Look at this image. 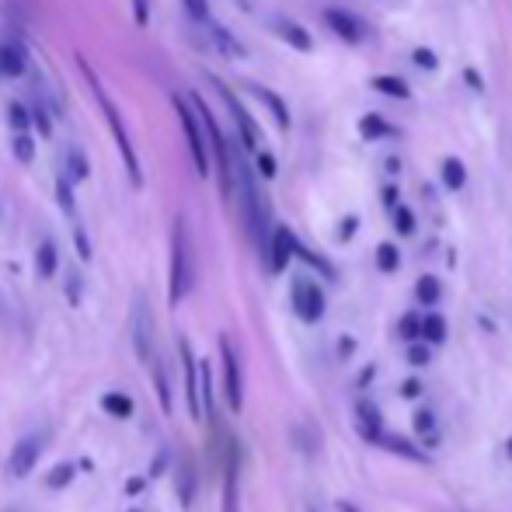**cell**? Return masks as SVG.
<instances>
[{"label": "cell", "mask_w": 512, "mask_h": 512, "mask_svg": "<svg viewBox=\"0 0 512 512\" xmlns=\"http://www.w3.org/2000/svg\"><path fill=\"white\" fill-rule=\"evenodd\" d=\"M81 67H84V74H88V84H91V91H95L98 105H102V112H105L108 126H112V136H115V143H119V154H122V161H126V168H129V178H133V185H143V175H140V161H136L133 140H129V133H126V122H122L119 108H115V102H112V98H108L105 91H102V84H98L95 70H91L88 63H81Z\"/></svg>", "instance_id": "obj_2"}, {"label": "cell", "mask_w": 512, "mask_h": 512, "mask_svg": "<svg viewBox=\"0 0 512 512\" xmlns=\"http://www.w3.org/2000/svg\"><path fill=\"white\" fill-rule=\"evenodd\" d=\"M182 370H185V398H189V411L203 418V391H199V363L192 356L189 342L182 338Z\"/></svg>", "instance_id": "obj_8"}, {"label": "cell", "mask_w": 512, "mask_h": 512, "mask_svg": "<svg viewBox=\"0 0 512 512\" xmlns=\"http://www.w3.org/2000/svg\"><path fill=\"white\" fill-rule=\"evenodd\" d=\"M293 310H297L300 321L314 324L324 317V293L317 283H310V279H293Z\"/></svg>", "instance_id": "obj_6"}, {"label": "cell", "mask_w": 512, "mask_h": 512, "mask_svg": "<svg viewBox=\"0 0 512 512\" xmlns=\"http://www.w3.org/2000/svg\"><path fill=\"white\" fill-rule=\"evenodd\" d=\"M384 203L391 206V209L398 206V192H394V189H387V192H384Z\"/></svg>", "instance_id": "obj_47"}, {"label": "cell", "mask_w": 512, "mask_h": 512, "mask_svg": "<svg viewBox=\"0 0 512 512\" xmlns=\"http://www.w3.org/2000/svg\"><path fill=\"white\" fill-rule=\"evenodd\" d=\"M133 349L143 363H154V314L143 293L133 297Z\"/></svg>", "instance_id": "obj_4"}, {"label": "cell", "mask_w": 512, "mask_h": 512, "mask_svg": "<svg viewBox=\"0 0 512 512\" xmlns=\"http://www.w3.org/2000/svg\"><path fill=\"white\" fill-rule=\"evenodd\" d=\"M56 192H60V206L67 216H74V199H70V178H60V185H56Z\"/></svg>", "instance_id": "obj_36"}, {"label": "cell", "mask_w": 512, "mask_h": 512, "mask_svg": "<svg viewBox=\"0 0 512 512\" xmlns=\"http://www.w3.org/2000/svg\"><path fill=\"white\" fill-rule=\"evenodd\" d=\"M415 432H418V439H429V443H439L436 415H432L429 408H418V411H415Z\"/></svg>", "instance_id": "obj_23"}, {"label": "cell", "mask_w": 512, "mask_h": 512, "mask_svg": "<svg viewBox=\"0 0 512 512\" xmlns=\"http://www.w3.org/2000/svg\"><path fill=\"white\" fill-rule=\"evenodd\" d=\"M168 457H171L168 450H161V453H157V460H154V467H150V474H161L164 467H168Z\"/></svg>", "instance_id": "obj_43"}, {"label": "cell", "mask_w": 512, "mask_h": 512, "mask_svg": "<svg viewBox=\"0 0 512 512\" xmlns=\"http://www.w3.org/2000/svg\"><path fill=\"white\" fill-rule=\"evenodd\" d=\"M154 391H157V398H161V411H171V384L161 363L154 366Z\"/></svg>", "instance_id": "obj_28"}, {"label": "cell", "mask_w": 512, "mask_h": 512, "mask_svg": "<svg viewBox=\"0 0 512 512\" xmlns=\"http://www.w3.org/2000/svg\"><path fill=\"white\" fill-rule=\"evenodd\" d=\"M422 338L429 345H439L446 338V321L439 314H429V317H422Z\"/></svg>", "instance_id": "obj_25"}, {"label": "cell", "mask_w": 512, "mask_h": 512, "mask_svg": "<svg viewBox=\"0 0 512 512\" xmlns=\"http://www.w3.org/2000/svg\"><path fill=\"white\" fill-rule=\"evenodd\" d=\"M415 63H418V67H425V70H436V56H432L429 53V49H418V53H415Z\"/></svg>", "instance_id": "obj_41"}, {"label": "cell", "mask_w": 512, "mask_h": 512, "mask_svg": "<svg viewBox=\"0 0 512 512\" xmlns=\"http://www.w3.org/2000/svg\"><path fill=\"white\" fill-rule=\"evenodd\" d=\"M398 265H401L398 248H394V244H380V248H377V269L380 272H394Z\"/></svg>", "instance_id": "obj_29"}, {"label": "cell", "mask_w": 512, "mask_h": 512, "mask_svg": "<svg viewBox=\"0 0 512 512\" xmlns=\"http://www.w3.org/2000/svg\"><path fill=\"white\" fill-rule=\"evenodd\" d=\"M209 39H213V46L220 49L223 56H230V60H244V46L234 39V35L227 32L223 25H213L209 28Z\"/></svg>", "instance_id": "obj_15"}, {"label": "cell", "mask_w": 512, "mask_h": 512, "mask_svg": "<svg viewBox=\"0 0 512 512\" xmlns=\"http://www.w3.org/2000/svg\"><path fill=\"white\" fill-rule=\"evenodd\" d=\"M251 95H255V98H262V105L269 108L272 115H276V122H279V126H283V129L290 126V108H286V102L276 95V91L262 88V84H251Z\"/></svg>", "instance_id": "obj_13"}, {"label": "cell", "mask_w": 512, "mask_h": 512, "mask_svg": "<svg viewBox=\"0 0 512 512\" xmlns=\"http://www.w3.org/2000/svg\"><path fill=\"white\" fill-rule=\"evenodd\" d=\"M143 492V478H129L126 481V495H140Z\"/></svg>", "instance_id": "obj_44"}, {"label": "cell", "mask_w": 512, "mask_h": 512, "mask_svg": "<svg viewBox=\"0 0 512 512\" xmlns=\"http://www.w3.org/2000/svg\"><path fill=\"white\" fill-rule=\"evenodd\" d=\"M74 244H77V251H81L84 262H88V258H91V248H88V237H84V230H81V227H74Z\"/></svg>", "instance_id": "obj_40"}, {"label": "cell", "mask_w": 512, "mask_h": 512, "mask_svg": "<svg viewBox=\"0 0 512 512\" xmlns=\"http://www.w3.org/2000/svg\"><path fill=\"white\" fill-rule=\"evenodd\" d=\"M338 512H359V509L352 502H338Z\"/></svg>", "instance_id": "obj_48"}, {"label": "cell", "mask_w": 512, "mask_h": 512, "mask_svg": "<svg viewBox=\"0 0 512 512\" xmlns=\"http://www.w3.org/2000/svg\"><path fill=\"white\" fill-rule=\"evenodd\" d=\"M185 7H189V14H192V18H199V21H206V14H209V7H206V0H185Z\"/></svg>", "instance_id": "obj_39"}, {"label": "cell", "mask_w": 512, "mask_h": 512, "mask_svg": "<svg viewBox=\"0 0 512 512\" xmlns=\"http://www.w3.org/2000/svg\"><path fill=\"white\" fill-rule=\"evenodd\" d=\"M32 119H35V126H39V133H42V136L53 133V122H49V115L42 112V108H39V112H32Z\"/></svg>", "instance_id": "obj_42"}, {"label": "cell", "mask_w": 512, "mask_h": 512, "mask_svg": "<svg viewBox=\"0 0 512 512\" xmlns=\"http://www.w3.org/2000/svg\"><path fill=\"white\" fill-rule=\"evenodd\" d=\"M276 35H279L283 42H290L293 49H300V53H310V46H314V42H310V35L297 25V21L279 18V21H276Z\"/></svg>", "instance_id": "obj_14"}, {"label": "cell", "mask_w": 512, "mask_h": 512, "mask_svg": "<svg viewBox=\"0 0 512 512\" xmlns=\"http://www.w3.org/2000/svg\"><path fill=\"white\" fill-rule=\"evenodd\" d=\"M310 512H317V509H314V506H310Z\"/></svg>", "instance_id": "obj_49"}, {"label": "cell", "mask_w": 512, "mask_h": 512, "mask_svg": "<svg viewBox=\"0 0 512 512\" xmlns=\"http://www.w3.org/2000/svg\"><path fill=\"white\" fill-rule=\"evenodd\" d=\"M102 408L108 411V415H115V418H129V415L136 411L133 398H126V394H119V391L105 394V398H102Z\"/></svg>", "instance_id": "obj_22"}, {"label": "cell", "mask_w": 512, "mask_h": 512, "mask_svg": "<svg viewBox=\"0 0 512 512\" xmlns=\"http://www.w3.org/2000/svg\"><path fill=\"white\" fill-rule=\"evenodd\" d=\"M415 293H418V300H422V304H436V300H439V279L436 276H422V279H418V286H415Z\"/></svg>", "instance_id": "obj_30"}, {"label": "cell", "mask_w": 512, "mask_h": 512, "mask_svg": "<svg viewBox=\"0 0 512 512\" xmlns=\"http://www.w3.org/2000/svg\"><path fill=\"white\" fill-rule=\"evenodd\" d=\"M398 335L401 338H422V317H415V314H408V317H401V328H398Z\"/></svg>", "instance_id": "obj_32"}, {"label": "cell", "mask_w": 512, "mask_h": 512, "mask_svg": "<svg viewBox=\"0 0 512 512\" xmlns=\"http://www.w3.org/2000/svg\"><path fill=\"white\" fill-rule=\"evenodd\" d=\"M28 122H32V115H28V108L11 105V126L18 129V133H25V129H28Z\"/></svg>", "instance_id": "obj_35"}, {"label": "cell", "mask_w": 512, "mask_h": 512, "mask_svg": "<svg viewBox=\"0 0 512 512\" xmlns=\"http://www.w3.org/2000/svg\"><path fill=\"white\" fill-rule=\"evenodd\" d=\"M192 499H196V467H192V460H182V467H178V502L192 506Z\"/></svg>", "instance_id": "obj_17"}, {"label": "cell", "mask_w": 512, "mask_h": 512, "mask_svg": "<svg viewBox=\"0 0 512 512\" xmlns=\"http://www.w3.org/2000/svg\"><path fill=\"white\" fill-rule=\"evenodd\" d=\"M67 300L70 304H81V276H77V272L67 276Z\"/></svg>", "instance_id": "obj_38"}, {"label": "cell", "mask_w": 512, "mask_h": 512, "mask_svg": "<svg viewBox=\"0 0 512 512\" xmlns=\"http://www.w3.org/2000/svg\"><path fill=\"white\" fill-rule=\"evenodd\" d=\"M196 283V269H192V241H189V227L178 216L175 220V234H171V304H182L192 293Z\"/></svg>", "instance_id": "obj_1"}, {"label": "cell", "mask_w": 512, "mask_h": 512, "mask_svg": "<svg viewBox=\"0 0 512 512\" xmlns=\"http://www.w3.org/2000/svg\"><path fill=\"white\" fill-rule=\"evenodd\" d=\"M39 453H42L39 436H21V443L14 446V453H11V467H7V471H11L14 478H25V474H32V467L39 464Z\"/></svg>", "instance_id": "obj_10"}, {"label": "cell", "mask_w": 512, "mask_h": 512, "mask_svg": "<svg viewBox=\"0 0 512 512\" xmlns=\"http://www.w3.org/2000/svg\"><path fill=\"white\" fill-rule=\"evenodd\" d=\"M74 478H77V464H56L53 471L46 474V488L49 492H63Z\"/></svg>", "instance_id": "obj_20"}, {"label": "cell", "mask_w": 512, "mask_h": 512, "mask_svg": "<svg viewBox=\"0 0 512 512\" xmlns=\"http://www.w3.org/2000/svg\"><path fill=\"white\" fill-rule=\"evenodd\" d=\"M377 443H380V446H387V450H391V453H398V457L415 460V464H429V453L418 450L415 443H408V439H401V436H391V432H380Z\"/></svg>", "instance_id": "obj_12"}, {"label": "cell", "mask_w": 512, "mask_h": 512, "mask_svg": "<svg viewBox=\"0 0 512 512\" xmlns=\"http://www.w3.org/2000/svg\"><path fill=\"white\" fill-rule=\"evenodd\" d=\"M0 74L4 77H21L25 74V53L18 46H0Z\"/></svg>", "instance_id": "obj_16"}, {"label": "cell", "mask_w": 512, "mask_h": 512, "mask_svg": "<svg viewBox=\"0 0 512 512\" xmlns=\"http://www.w3.org/2000/svg\"><path fill=\"white\" fill-rule=\"evenodd\" d=\"M293 255H297V237H293V230L276 227L272 230V244H269V258H265V265H269L272 272H283Z\"/></svg>", "instance_id": "obj_9"}, {"label": "cell", "mask_w": 512, "mask_h": 512, "mask_svg": "<svg viewBox=\"0 0 512 512\" xmlns=\"http://www.w3.org/2000/svg\"><path fill=\"white\" fill-rule=\"evenodd\" d=\"M464 164L457 161V157H446L443 161V185L446 189H464Z\"/></svg>", "instance_id": "obj_26"}, {"label": "cell", "mask_w": 512, "mask_h": 512, "mask_svg": "<svg viewBox=\"0 0 512 512\" xmlns=\"http://www.w3.org/2000/svg\"><path fill=\"white\" fill-rule=\"evenodd\" d=\"M67 178H74V182H84V178H88V157H84L81 147L67 150Z\"/></svg>", "instance_id": "obj_24"}, {"label": "cell", "mask_w": 512, "mask_h": 512, "mask_svg": "<svg viewBox=\"0 0 512 512\" xmlns=\"http://www.w3.org/2000/svg\"><path fill=\"white\" fill-rule=\"evenodd\" d=\"M258 171H262L265 178H276V157L265 154V150H258Z\"/></svg>", "instance_id": "obj_37"}, {"label": "cell", "mask_w": 512, "mask_h": 512, "mask_svg": "<svg viewBox=\"0 0 512 512\" xmlns=\"http://www.w3.org/2000/svg\"><path fill=\"white\" fill-rule=\"evenodd\" d=\"M56 265H60V255H56V244L53 241H42L39 251H35V272H39V279H49L56 272Z\"/></svg>", "instance_id": "obj_18"}, {"label": "cell", "mask_w": 512, "mask_h": 512, "mask_svg": "<svg viewBox=\"0 0 512 512\" xmlns=\"http://www.w3.org/2000/svg\"><path fill=\"white\" fill-rule=\"evenodd\" d=\"M133 4H136V21L147 25V0H133Z\"/></svg>", "instance_id": "obj_45"}, {"label": "cell", "mask_w": 512, "mask_h": 512, "mask_svg": "<svg viewBox=\"0 0 512 512\" xmlns=\"http://www.w3.org/2000/svg\"><path fill=\"white\" fill-rule=\"evenodd\" d=\"M373 88L380 91V95H387V98H408L411 91H408V84L401 81V77H391V74H380V77H373Z\"/></svg>", "instance_id": "obj_21"}, {"label": "cell", "mask_w": 512, "mask_h": 512, "mask_svg": "<svg viewBox=\"0 0 512 512\" xmlns=\"http://www.w3.org/2000/svg\"><path fill=\"white\" fill-rule=\"evenodd\" d=\"M418 391H422V384H418V380H411V384H405V391H401V394H405V398H415Z\"/></svg>", "instance_id": "obj_46"}, {"label": "cell", "mask_w": 512, "mask_h": 512, "mask_svg": "<svg viewBox=\"0 0 512 512\" xmlns=\"http://www.w3.org/2000/svg\"><path fill=\"white\" fill-rule=\"evenodd\" d=\"M324 21H328V28L338 35V39H345V42H363V21L359 18H352L349 11H338V7H328L324 11Z\"/></svg>", "instance_id": "obj_11"}, {"label": "cell", "mask_w": 512, "mask_h": 512, "mask_svg": "<svg viewBox=\"0 0 512 512\" xmlns=\"http://www.w3.org/2000/svg\"><path fill=\"white\" fill-rule=\"evenodd\" d=\"M359 133H363L366 140H377V136H391L394 129L387 126V122L380 119V115H366V119L359 122Z\"/></svg>", "instance_id": "obj_27"}, {"label": "cell", "mask_w": 512, "mask_h": 512, "mask_svg": "<svg viewBox=\"0 0 512 512\" xmlns=\"http://www.w3.org/2000/svg\"><path fill=\"white\" fill-rule=\"evenodd\" d=\"M223 512H241V492H237V460H230L227 481H223Z\"/></svg>", "instance_id": "obj_19"}, {"label": "cell", "mask_w": 512, "mask_h": 512, "mask_svg": "<svg viewBox=\"0 0 512 512\" xmlns=\"http://www.w3.org/2000/svg\"><path fill=\"white\" fill-rule=\"evenodd\" d=\"M223 352V394H227V408L241 411L244 408V380H241V363H237V352L230 345V338H220Z\"/></svg>", "instance_id": "obj_5"}, {"label": "cell", "mask_w": 512, "mask_h": 512, "mask_svg": "<svg viewBox=\"0 0 512 512\" xmlns=\"http://www.w3.org/2000/svg\"><path fill=\"white\" fill-rule=\"evenodd\" d=\"M14 157H18V161H25V164L35 157V140H32L28 133H18V136H14Z\"/></svg>", "instance_id": "obj_31"}, {"label": "cell", "mask_w": 512, "mask_h": 512, "mask_svg": "<svg viewBox=\"0 0 512 512\" xmlns=\"http://www.w3.org/2000/svg\"><path fill=\"white\" fill-rule=\"evenodd\" d=\"M394 227H398L401 234H411V230H415V216H411L408 206H394Z\"/></svg>", "instance_id": "obj_33"}, {"label": "cell", "mask_w": 512, "mask_h": 512, "mask_svg": "<svg viewBox=\"0 0 512 512\" xmlns=\"http://www.w3.org/2000/svg\"><path fill=\"white\" fill-rule=\"evenodd\" d=\"M192 102L185 98H175V108H178V119H182V129H185V140H189V154H192V164H196L199 175H209V136H203V115L192 112L189 108Z\"/></svg>", "instance_id": "obj_3"}, {"label": "cell", "mask_w": 512, "mask_h": 512, "mask_svg": "<svg viewBox=\"0 0 512 512\" xmlns=\"http://www.w3.org/2000/svg\"><path fill=\"white\" fill-rule=\"evenodd\" d=\"M429 359H432L429 342H425V345H411V349H408V363H411V366H425Z\"/></svg>", "instance_id": "obj_34"}, {"label": "cell", "mask_w": 512, "mask_h": 512, "mask_svg": "<svg viewBox=\"0 0 512 512\" xmlns=\"http://www.w3.org/2000/svg\"><path fill=\"white\" fill-rule=\"evenodd\" d=\"M213 84H216V91H220V95H223V102H227L230 115H234L237 129H241V140H244V147H248V150H258V143H262V133H258L255 119H251V115L244 112V105L237 102V95H230V88H223L220 81H213Z\"/></svg>", "instance_id": "obj_7"}]
</instances>
